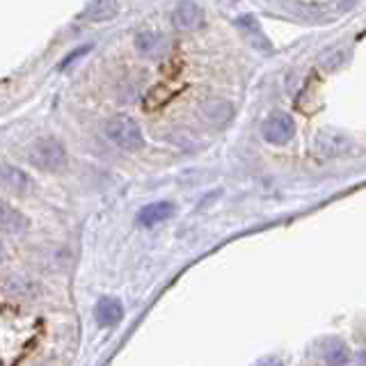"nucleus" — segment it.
<instances>
[{
	"instance_id": "4468645a",
	"label": "nucleus",
	"mask_w": 366,
	"mask_h": 366,
	"mask_svg": "<svg viewBox=\"0 0 366 366\" xmlns=\"http://www.w3.org/2000/svg\"><path fill=\"white\" fill-rule=\"evenodd\" d=\"M87 16H90L92 21H108L110 16L117 14V5L115 3H92L87 7Z\"/></svg>"
},
{
	"instance_id": "39448f33",
	"label": "nucleus",
	"mask_w": 366,
	"mask_h": 366,
	"mask_svg": "<svg viewBox=\"0 0 366 366\" xmlns=\"http://www.w3.org/2000/svg\"><path fill=\"white\" fill-rule=\"evenodd\" d=\"M351 3H291L286 10L304 16V19H332L339 12L351 10Z\"/></svg>"
},
{
	"instance_id": "9d476101",
	"label": "nucleus",
	"mask_w": 366,
	"mask_h": 366,
	"mask_svg": "<svg viewBox=\"0 0 366 366\" xmlns=\"http://www.w3.org/2000/svg\"><path fill=\"white\" fill-rule=\"evenodd\" d=\"M174 215V204L172 202H151L137 213V224L142 226H156L165 220H170Z\"/></svg>"
},
{
	"instance_id": "f3484780",
	"label": "nucleus",
	"mask_w": 366,
	"mask_h": 366,
	"mask_svg": "<svg viewBox=\"0 0 366 366\" xmlns=\"http://www.w3.org/2000/svg\"><path fill=\"white\" fill-rule=\"evenodd\" d=\"M3 252H5V250H3V243H0V259H3Z\"/></svg>"
},
{
	"instance_id": "f257e3e1",
	"label": "nucleus",
	"mask_w": 366,
	"mask_h": 366,
	"mask_svg": "<svg viewBox=\"0 0 366 366\" xmlns=\"http://www.w3.org/2000/svg\"><path fill=\"white\" fill-rule=\"evenodd\" d=\"M106 137L108 140L119 147L124 151H137L142 149L144 144V137H142V130L137 126L135 119H130L128 115H115L106 121Z\"/></svg>"
},
{
	"instance_id": "ddd939ff",
	"label": "nucleus",
	"mask_w": 366,
	"mask_h": 366,
	"mask_svg": "<svg viewBox=\"0 0 366 366\" xmlns=\"http://www.w3.org/2000/svg\"><path fill=\"white\" fill-rule=\"evenodd\" d=\"M323 355L330 366H344L348 362V348L341 341H327Z\"/></svg>"
},
{
	"instance_id": "a211bd4d",
	"label": "nucleus",
	"mask_w": 366,
	"mask_h": 366,
	"mask_svg": "<svg viewBox=\"0 0 366 366\" xmlns=\"http://www.w3.org/2000/svg\"><path fill=\"white\" fill-rule=\"evenodd\" d=\"M43 366H48V364H43Z\"/></svg>"
},
{
	"instance_id": "20e7f679",
	"label": "nucleus",
	"mask_w": 366,
	"mask_h": 366,
	"mask_svg": "<svg viewBox=\"0 0 366 366\" xmlns=\"http://www.w3.org/2000/svg\"><path fill=\"white\" fill-rule=\"evenodd\" d=\"M355 149V142L341 130L334 128H323L316 135V151L325 158H339V156H346Z\"/></svg>"
},
{
	"instance_id": "9b49d317",
	"label": "nucleus",
	"mask_w": 366,
	"mask_h": 366,
	"mask_svg": "<svg viewBox=\"0 0 366 366\" xmlns=\"http://www.w3.org/2000/svg\"><path fill=\"white\" fill-rule=\"evenodd\" d=\"M94 316H97V323L103 327L117 325L124 316V307L117 298H101L97 302V309H94Z\"/></svg>"
},
{
	"instance_id": "f03ea898",
	"label": "nucleus",
	"mask_w": 366,
	"mask_h": 366,
	"mask_svg": "<svg viewBox=\"0 0 366 366\" xmlns=\"http://www.w3.org/2000/svg\"><path fill=\"white\" fill-rule=\"evenodd\" d=\"M30 163L43 172H60L67 165V151L62 142L55 140V137H41L32 144Z\"/></svg>"
},
{
	"instance_id": "0eeeda50",
	"label": "nucleus",
	"mask_w": 366,
	"mask_h": 366,
	"mask_svg": "<svg viewBox=\"0 0 366 366\" xmlns=\"http://www.w3.org/2000/svg\"><path fill=\"white\" fill-rule=\"evenodd\" d=\"M0 188L12 195H25L30 188V177L14 165H0Z\"/></svg>"
},
{
	"instance_id": "6e6552de",
	"label": "nucleus",
	"mask_w": 366,
	"mask_h": 366,
	"mask_svg": "<svg viewBox=\"0 0 366 366\" xmlns=\"http://www.w3.org/2000/svg\"><path fill=\"white\" fill-rule=\"evenodd\" d=\"M135 48L144 57H163L170 50V41L158 32H140L135 37Z\"/></svg>"
},
{
	"instance_id": "423d86ee",
	"label": "nucleus",
	"mask_w": 366,
	"mask_h": 366,
	"mask_svg": "<svg viewBox=\"0 0 366 366\" xmlns=\"http://www.w3.org/2000/svg\"><path fill=\"white\" fill-rule=\"evenodd\" d=\"M172 23L179 30H195L204 23V12L197 3H179L172 12Z\"/></svg>"
},
{
	"instance_id": "f8f14e48",
	"label": "nucleus",
	"mask_w": 366,
	"mask_h": 366,
	"mask_svg": "<svg viewBox=\"0 0 366 366\" xmlns=\"http://www.w3.org/2000/svg\"><path fill=\"white\" fill-rule=\"evenodd\" d=\"M202 115L211 124H222V121L231 117V106L226 101H208L202 108Z\"/></svg>"
},
{
	"instance_id": "7ed1b4c3",
	"label": "nucleus",
	"mask_w": 366,
	"mask_h": 366,
	"mask_svg": "<svg viewBox=\"0 0 366 366\" xmlns=\"http://www.w3.org/2000/svg\"><path fill=\"white\" fill-rule=\"evenodd\" d=\"M261 135H264L266 142L282 147L286 142H291V137L295 135V121L291 115L277 110L261 124Z\"/></svg>"
},
{
	"instance_id": "2eb2a0df",
	"label": "nucleus",
	"mask_w": 366,
	"mask_h": 366,
	"mask_svg": "<svg viewBox=\"0 0 366 366\" xmlns=\"http://www.w3.org/2000/svg\"><path fill=\"white\" fill-rule=\"evenodd\" d=\"M346 62H348V50L346 48L332 50V53H325L323 57H320V65H323V69H327V72H334V69H339Z\"/></svg>"
},
{
	"instance_id": "1a4fd4ad",
	"label": "nucleus",
	"mask_w": 366,
	"mask_h": 366,
	"mask_svg": "<svg viewBox=\"0 0 366 366\" xmlns=\"http://www.w3.org/2000/svg\"><path fill=\"white\" fill-rule=\"evenodd\" d=\"M25 229H28V217L0 199V233H21Z\"/></svg>"
},
{
	"instance_id": "dca6fc26",
	"label": "nucleus",
	"mask_w": 366,
	"mask_h": 366,
	"mask_svg": "<svg viewBox=\"0 0 366 366\" xmlns=\"http://www.w3.org/2000/svg\"><path fill=\"white\" fill-rule=\"evenodd\" d=\"M257 366H282V362L275 360V357H266V360H261Z\"/></svg>"
}]
</instances>
